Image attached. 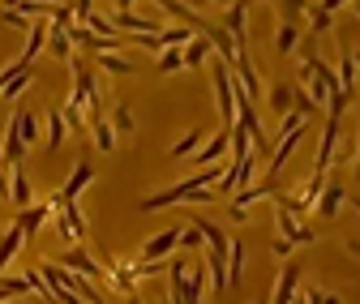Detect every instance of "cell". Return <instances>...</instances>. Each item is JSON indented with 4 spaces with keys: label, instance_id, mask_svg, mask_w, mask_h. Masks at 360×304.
Listing matches in <instances>:
<instances>
[{
    "label": "cell",
    "instance_id": "cell-9",
    "mask_svg": "<svg viewBox=\"0 0 360 304\" xmlns=\"http://www.w3.org/2000/svg\"><path fill=\"white\" fill-rule=\"evenodd\" d=\"M176 244H180V227H167V232H155V236L138 249V257H146V262H155V257H172Z\"/></svg>",
    "mask_w": 360,
    "mask_h": 304
},
{
    "label": "cell",
    "instance_id": "cell-25",
    "mask_svg": "<svg viewBox=\"0 0 360 304\" xmlns=\"http://www.w3.org/2000/svg\"><path fill=\"white\" fill-rule=\"evenodd\" d=\"M296 103V91H292V86H275V91H270V107H275V112H288Z\"/></svg>",
    "mask_w": 360,
    "mask_h": 304
},
{
    "label": "cell",
    "instance_id": "cell-4",
    "mask_svg": "<svg viewBox=\"0 0 360 304\" xmlns=\"http://www.w3.org/2000/svg\"><path fill=\"white\" fill-rule=\"evenodd\" d=\"M300 257H283V270H279V279H275V291H270V300L275 304H288V300H296V287H300Z\"/></svg>",
    "mask_w": 360,
    "mask_h": 304
},
{
    "label": "cell",
    "instance_id": "cell-6",
    "mask_svg": "<svg viewBox=\"0 0 360 304\" xmlns=\"http://www.w3.org/2000/svg\"><path fill=\"white\" fill-rule=\"evenodd\" d=\"M60 266H69V270H77L82 279H108V266L103 262H95V257L86 253V244H73L65 257H60Z\"/></svg>",
    "mask_w": 360,
    "mask_h": 304
},
{
    "label": "cell",
    "instance_id": "cell-30",
    "mask_svg": "<svg viewBox=\"0 0 360 304\" xmlns=\"http://www.w3.org/2000/svg\"><path fill=\"white\" fill-rule=\"evenodd\" d=\"M343 249H347V253L356 257V262H360V240H343Z\"/></svg>",
    "mask_w": 360,
    "mask_h": 304
},
{
    "label": "cell",
    "instance_id": "cell-5",
    "mask_svg": "<svg viewBox=\"0 0 360 304\" xmlns=\"http://www.w3.org/2000/svg\"><path fill=\"white\" fill-rule=\"evenodd\" d=\"M52 210H56V201H52V197H48V201H30V206H22V210H18V227L26 232V240H34V236H39V227L52 219Z\"/></svg>",
    "mask_w": 360,
    "mask_h": 304
},
{
    "label": "cell",
    "instance_id": "cell-31",
    "mask_svg": "<svg viewBox=\"0 0 360 304\" xmlns=\"http://www.w3.org/2000/svg\"><path fill=\"white\" fill-rule=\"evenodd\" d=\"M339 5H347V0H322V9H330V13H335Z\"/></svg>",
    "mask_w": 360,
    "mask_h": 304
},
{
    "label": "cell",
    "instance_id": "cell-8",
    "mask_svg": "<svg viewBox=\"0 0 360 304\" xmlns=\"http://www.w3.org/2000/svg\"><path fill=\"white\" fill-rule=\"evenodd\" d=\"M343 206H347V189H343V185H335V180H326V185H322V193H318V201H313V210H318L322 219H339Z\"/></svg>",
    "mask_w": 360,
    "mask_h": 304
},
{
    "label": "cell",
    "instance_id": "cell-19",
    "mask_svg": "<svg viewBox=\"0 0 360 304\" xmlns=\"http://www.w3.org/2000/svg\"><path fill=\"white\" fill-rule=\"evenodd\" d=\"M180 56H185V69H198L210 56V43L206 39H189V43H180Z\"/></svg>",
    "mask_w": 360,
    "mask_h": 304
},
{
    "label": "cell",
    "instance_id": "cell-2",
    "mask_svg": "<svg viewBox=\"0 0 360 304\" xmlns=\"http://www.w3.org/2000/svg\"><path fill=\"white\" fill-rule=\"evenodd\" d=\"M52 214H56V232H60V240H69V244H86V240H90V227H86V219H82L77 201H60Z\"/></svg>",
    "mask_w": 360,
    "mask_h": 304
},
{
    "label": "cell",
    "instance_id": "cell-21",
    "mask_svg": "<svg viewBox=\"0 0 360 304\" xmlns=\"http://www.w3.org/2000/svg\"><path fill=\"white\" fill-rule=\"evenodd\" d=\"M202 296H210V270L198 262V266L189 270V300H202Z\"/></svg>",
    "mask_w": 360,
    "mask_h": 304
},
{
    "label": "cell",
    "instance_id": "cell-14",
    "mask_svg": "<svg viewBox=\"0 0 360 304\" xmlns=\"http://www.w3.org/2000/svg\"><path fill=\"white\" fill-rule=\"evenodd\" d=\"M167 291H172V300H189V266L180 262V257H167Z\"/></svg>",
    "mask_w": 360,
    "mask_h": 304
},
{
    "label": "cell",
    "instance_id": "cell-24",
    "mask_svg": "<svg viewBox=\"0 0 360 304\" xmlns=\"http://www.w3.org/2000/svg\"><path fill=\"white\" fill-rule=\"evenodd\" d=\"M112 128H116V133H133V112H129V103H116L112 107Z\"/></svg>",
    "mask_w": 360,
    "mask_h": 304
},
{
    "label": "cell",
    "instance_id": "cell-13",
    "mask_svg": "<svg viewBox=\"0 0 360 304\" xmlns=\"http://www.w3.org/2000/svg\"><path fill=\"white\" fill-rule=\"evenodd\" d=\"M26 244V232L18 227V219L5 227V232H0V275H5L9 270V262H13V257H18V249Z\"/></svg>",
    "mask_w": 360,
    "mask_h": 304
},
{
    "label": "cell",
    "instance_id": "cell-27",
    "mask_svg": "<svg viewBox=\"0 0 360 304\" xmlns=\"http://www.w3.org/2000/svg\"><path fill=\"white\" fill-rule=\"evenodd\" d=\"M202 244V232L198 227H180V244L176 249H198Z\"/></svg>",
    "mask_w": 360,
    "mask_h": 304
},
{
    "label": "cell",
    "instance_id": "cell-12",
    "mask_svg": "<svg viewBox=\"0 0 360 304\" xmlns=\"http://www.w3.org/2000/svg\"><path fill=\"white\" fill-rule=\"evenodd\" d=\"M65 133H69V124H65L60 107H48V112H43V150H60Z\"/></svg>",
    "mask_w": 360,
    "mask_h": 304
},
{
    "label": "cell",
    "instance_id": "cell-1",
    "mask_svg": "<svg viewBox=\"0 0 360 304\" xmlns=\"http://www.w3.org/2000/svg\"><path fill=\"white\" fill-rule=\"evenodd\" d=\"M39 275L48 279V287H52V296H56V300H99V291H95V287H90L77 270L60 266V262H43V266H39Z\"/></svg>",
    "mask_w": 360,
    "mask_h": 304
},
{
    "label": "cell",
    "instance_id": "cell-16",
    "mask_svg": "<svg viewBox=\"0 0 360 304\" xmlns=\"http://www.w3.org/2000/svg\"><path fill=\"white\" fill-rule=\"evenodd\" d=\"M48 30H52V26H48V22H43V18H39V22H30V26H26V52H22V56H18V60H22V65H30V60H34V56H39V52H43V48H48Z\"/></svg>",
    "mask_w": 360,
    "mask_h": 304
},
{
    "label": "cell",
    "instance_id": "cell-22",
    "mask_svg": "<svg viewBox=\"0 0 360 304\" xmlns=\"http://www.w3.org/2000/svg\"><path fill=\"white\" fill-rule=\"evenodd\" d=\"M180 69H185L180 48H159V73H180Z\"/></svg>",
    "mask_w": 360,
    "mask_h": 304
},
{
    "label": "cell",
    "instance_id": "cell-10",
    "mask_svg": "<svg viewBox=\"0 0 360 304\" xmlns=\"http://www.w3.org/2000/svg\"><path fill=\"white\" fill-rule=\"evenodd\" d=\"M34 201V189H30V176H26V167L22 163H9V206H30Z\"/></svg>",
    "mask_w": 360,
    "mask_h": 304
},
{
    "label": "cell",
    "instance_id": "cell-28",
    "mask_svg": "<svg viewBox=\"0 0 360 304\" xmlns=\"http://www.w3.org/2000/svg\"><path fill=\"white\" fill-rule=\"evenodd\" d=\"M270 249H275V257H288V253H292L296 244H292L288 236H275V244H270Z\"/></svg>",
    "mask_w": 360,
    "mask_h": 304
},
{
    "label": "cell",
    "instance_id": "cell-20",
    "mask_svg": "<svg viewBox=\"0 0 360 304\" xmlns=\"http://www.w3.org/2000/svg\"><path fill=\"white\" fill-rule=\"evenodd\" d=\"M202 142H206V138H202V128H189V133L180 138L176 146H167V159H189V154H193Z\"/></svg>",
    "mask_w": 360,
    "mask_h": 304
},
{
    "label": "cell",
    "instance_id": "cell-7",
    "mask_svg": "<svg viewBox=\"0 0 360 304\" xmlns=\"http://www.w3.org/2000/svg\"><path fill=\"white\" fill-rule=\"evenodd\" d=\"M270 214H275V227H279V236H288L292 244H313V240H318V236H313V232L304 227V219H296V214H292L288 206H275Z\"/></svg>",
    "mask_w": 360,
    "mask_h": 304
},
{
    "label": "cell",
    "instance_id": "cell-32",
    "mask_svg": "<svg viewBox=\"0 0 360 304\" xmlns=\"http://www.w3.org/2000/svg\"><path fill=\"white\" fill-rule=\"evenodd\" d=\"M356 176H360V133H356Z\"/></svg>",
    "mask_w": 360,
    "mask_h": 304
},
{
    "label": "cell",
    "instance_id": "cell-15",
    "mask_svg": "<svg viewBox=\"0 0 360 304\" xmlns=\"http://www.w3.org/2000/svg\"><path fill=\"white\" fill-rule=\"evenodd\" d=\"M335 142H339V116H326V128H322V142H318V163H313V171H330Z\"/></svg>",
    "mask_w": 360,
    "mask_h": 304
},
{
    "label": "cell",
    "instance_id": "cell-29",
    "mask_svg": "<svg viewBox=\"0 0 360 304\" xmlns=\"http://www.w3.org/2000/svg\"><path fill=\"white\" fill-rule=\"evenodd\" d=\"M0 197L9 201V163L5 159H0Z\"/></svg>",
    "mask_w": 360,
    "mask_h": 304
},
{
    "label": "cell",
    "instance_id": "cell-33",
    "mask_svg": "<svg viewBox=\"0 0 360 304\" xmlns=\"http://www.w3.org/2000/svg\"><path fill=\"white\" fill-rule=\"evenodd\" d=\"M347 206H352V210H356V214H360V197H347Z\"/></svg>",
    "mask_w": 360,
    "mask_h": 304
},
{
    "label": "cell",
    "instance_id": "cell-23",
    "mask_svg": "<svg viewBox=\"0 0 360 304\" xmlns=\"http://www.w3.org/2000/svg\"><path fill=\"white\" fill-rule=\"evenodd\" d=\"M99 69H108V73H133V69H129V60H124V56H116V48L99 52Z\"/></svg>",
    "mask_w": 360,
    "mask_h": 304
},
{
    "label": "cell",
    "instance_id": "cell-11",
    "mask_svg": "<svg viewBox=\"0 0 360 304\" xmlns=\"http://www.w3.org/2000/svg\"><path fill=\"white\" fill-rule=\"evenodd\" d=\"M228 142H232V133H228V124H223V128H219L214 138H206V146H198V150H193V167L219 163L223 154H228Z\"/></svg>",
    "mask_w": 360,
    "mask_h": 304
},
{
    "label": "cell",
    "instance_id": "cell-34",
    "mask_svg": "<svg viewBox=\"0 0 360 304\" xmlns=\"http://www.w3.org/2000/svg\"><path fill=\"white\" fill-rule=\"evenodd\" d=\"M129 5H133V0H116V9H129Z\"/></svg>",
    "mask_w": 360,
    "mask_h": 304
},
{
    "label": "cell",
    "instance_id": "cell-3",
    "mask_svg": "<svg viewBox=\"0 0 360 304\" xmlns=\"http://www.w3.org/2000/svg\"><path fill=\"white\" fill-rule=\"evenodd\" d=\"M90 185H95V167H90V159H77L73 171H69V180L52 193V201H56V206H60V201H77Z\"/></svg>",
    "mask_w": 360,
    "mask_h": 304
},
{
    "label": "cell",
    "instance_id": "cell-18",
    "mask_svg": "<svg viewBox=\"0 0 360 304\" xmlns=\"http://www.w3.org/2000/svg\"><path fill=\"white\" fill-rule=\"evenodd\" d=\"M240 283H245V244L232 240V244H228V291L240 287Z\"/></svg>",
    "mask_w": 360,
    "mask_h": 304
},
{
    "label": "cell",
    "instance_id": "cell-17",
    "mask_svg": "<svg viewBox=\"0 0 360 304\" xmlns=\"http://www.w3.org/2000/svg\"><path fill=\"white\" fill-rule=\"evenodd\" d=\"M90 138H95V146H99L103 154L116 150V128H112V120H103V116H90Z\"/></svg>",
    "mask_w": 360,
    "mask_h": 304
},
{
    "label": "cell",
    "instance_id": "cell-26",
    "mask_svg": "<svg viewBox=\"0 0 360 304\" xmlns=\"http://www.w3.org/2000/svg\"><path fill=\"white\" fill-rule=\"evenodd\" d=\"M296 39H300V34H296V26H292V22H283V26H279V52H292V48H296Z\"/></svg>",
    "mask_w": 360,
    "mask_h": 304
}]
</instances>
